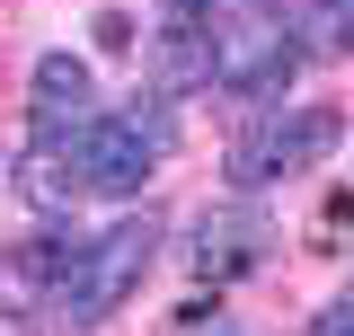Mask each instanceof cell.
Here are the masks:
<instances>
[{
    "mask_svg": "<svg viewBox=\"0 0 354 336\" xmlns=\"http://www.w3.org/2000/svg\"><path fill=\"white\" fill-rule=\"evenodd\" d=\"M0 336H36V319L27 310H0Z\"/></svg>",
    "mask_w": 354,
    "mask_h": 336,
    "instance_id": "cell-10",
    "label": "cell"
},
{
    "mask_svg": "<svg viewBox=\"0 0 354 336\" xmlns=\"http://www.w3.org/2000/svg\"><path fill=\"white\" fill-rule=\"evenodd\" d=\"M337 133H346V115H337V106H292V115H266V124H248L239 142H230V177H239V186H266V177L319 168L328 151H337Z\"/></svg>",
    "mask_w": 354,
    "mask_h": 336,
    "instance_id": "cell-4",
    "label": "cell"
},
{
    "mask_svg": "<svg viewBox=\"0 0 354 336\" xmlns=\"http://www.w3.org/2000/svg\"><path fill=\"white\" fill-rule=\"evenodd\" d=\"M257 239H266L257 212H204V248H195V265H204V274H221V265L257 256Z\"/></svg>",
    "mask_w": 354,
    "mask_h": 336,
    "instance_id": "cell-7",
    "label": "cell"
},
{
    "mask_svg": "<svg viewBox=\"0 0 354 336\" xmlns=\"http://www.w3.org/2000/svg\"><path fill=\"white\" fill-rule=\"evenodd\" d=\"M310 53H354V0H310Z\"/></svg>",
    "mask_w": 354,
    "mask_h": 336,
    "instance_id": "cell-8",
    "label": "cell"
},
{
    "mask_svg": "<svg viewBox=\"0 0 354 336\" xmlns=\"http://www.w3.org/2000/svg\"><path fill=\"white\" fill-rule=\"evenodd\" d=\"M151 80L169 88H204L213 80V18H204V0H177L169 18H160V44H151Z\"/></svg>",
    "mask_w": 354,
    "mask_h": 336,
    "instance_id": "cell-6",
    "label": "cell"
},
{
    "mask_svg": "<svg viewBox=\"0 0 354 336\" xmlns=\"http://www.w3.org/2000/svg\"><path fill=\"white\" fill-rule=\"evenodd\" d=\"M88 195H142V177L169 160V115L160 106H106L97 124L71 142Z\"/></svg>",
    "mask_w": 354,
    "mask_h": 336,
    "instance_id": "cell-3",
    "label": "cell"
},
{
    "mask_svg": "<svg viewBox=\"0 0 354 336\" xmlns=\"http://www.w3.org/2000/svg\"><path fill=\"white\" fill-rule=\"evenodd\" d=\"M97 115H106L97 106V71H88L80 53H44L36 71H27V124H36L44 151H71Z\"/></svg>",
    "mask_w": 354,
    "mask_h": 336,
    "instance_id": "cell-5",
    "label": "cell"
},
{
    "mask_svg": "<svg viewBox=\"0 0 354 336\" xmlns=\"http://www.w3.org/2000/svg\"><path fill=\"white\" fill-rule=\"evenodd\" d=\"M151 256H160V221L151 212H133V221H115V230H97L80 248V265H71V283L53 292V310L62 319H106V310H124L133 292H142V274H151Z\"/></svg>",
    "mask_w": 354,
    "mask_h": 336,
    "instance_id": "cell-1",
    "label": "cell"
},
{
    "mask_svg": "<svg viewBox=\"0 0 354 336\" xmlns=\"http://www.w3.org/2000/svg\"><path fill=\"white\" fill-rule=\"evenodd\" d=\"M292 62H301V36L274 9L239 0L230 18H213V88H230V97H274V88L292 80Z\"/></svg>",
    "mask_w": 354,
    "mask_h": 336,
    "instance_id": "cell-2",
    "label": "cell"
},
{
    "mask_svg": "<svg viewBox=\"0 0 354 336\" xmlns=\"http://www.w3.org/2000/svg\"><path fill=\"white\" fill-rule=\"evenodd\" d=\"M310 336H354V283L328 301V310H319V328H310Z\"/></svg>",
    "mask_w": 354,
    "mask_h": 336,
    "instance_id": "cell-9",
    "label": "cell"
}]
</instances>
